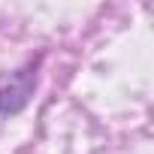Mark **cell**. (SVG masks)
<instances>
[{"instance_id": "cell-1", "label": "cell", "mask_w": 154, "mask_h": 154, "mask_svg": "<svg viewBox=\"0 0 154 154\" xmlns=\"http://www.w3.org/2000/svg\"><path fill=\"white\" fill-rule=\"evenodd\" d=\"M33 85H36V72H30V66L12 72V79H9L3 88H0V112H3V115L18 112V109L30 100Z\"/></svg>"}]
</instances>
